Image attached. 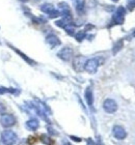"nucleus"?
<instances>
[{"instance_id":"29","label":"nucleus","mask_w":135,"mask_h":145,"mask_svg":"<svg viewBox=\"0 0 135 145\" xmlns=\"http://www.w3.org/2000/svg\"><path fill=\"white\" fill-rule=\"evenodd\" d=\"M112 1H113V2H117V1H119V0H112Z\"/></svg>"},{"instance_id":"19","label":"nucleus","mask_w":135,"mask_h":145,"mask_svg":"<svg viewBox=\"0 0 135 145\" xmlns=\"http://www.w3.org/2000/svg\"><path fill=\"white\" fill-rule=\"evenodd\" d=\"M63 29H65V30L67 31V33L70 34V35H74V33H75V27H74V25H72L71 23H69Z\"/></svg>"},{"instance_id":"13","label":"nucleus","mask_w":135,"mask_h":145,"mask_svg":"<svg viewBox=\"0 0 135 145\" xmlns=\"http://www.w3.org/2000/svg\"><path fill=\"white\" fill-rule=\"evenodd\" d=\"M4 93H12L18 95L20 93V89H17V88H5V87H0V94H4Z\"/></svg>"},{"instance_id":"24","label":"nucleus","mask_w":135,"mask_h":145,"mask_svg":"<svg viewBox=\"0 0 135 145\" xmlns=\"http://www.w3.org/2000/svg\"><path fill=\"white\" fill-rule=\"evenodd\" d=\"M48 131H49V133L51 134V135H57L56 132H54V130L52 129V127H48Z\"/></svg>"},{"instance_id":"7","label":"nucleus","mask_w":135,"mask_h":145,"mask_svg":"<svg viewBox=\"0 0 135 145\" xmlns=\"http://www.w3.org/2000/svg\"><path fill=\"white\" fill-rule=\"evenodd\" d=\"M103 109L107 113H114L117 110V104L115 103V101L111 100V99H107L103 103Z\"/></svg>"},{"instance_id":"8","label":"nucleus","mask_w":135,"mask_h":145,"mask_svg":"<svg viewBox=\"0 0 135 145\" xmlns=\"http://www.w3.org/2000/svg\"><path fill=\"white\" fill-rule=\"evenodd\" d=\"M112 133H113V136L117 138V140H124L127 137V132L125 131L123 127L121 125H115L112 129Z\"/></svg>"},{"instance_id":"10","label":"nucleus","mask_w":135,"mask_h":145,"mask_svg":"<svg viewBox=\"0 0 135 145\" xmlns=\"http://www.w3.org/2000/svg\"><path fill=\"white\" fill-rule=\"evenodd\" d=\"M9 46L13 49V50H14V51L16 52V53H17V54L20 55V56H21V57L23 58V59H24L25 61H26L27 63H29L30 65H36V61L32 60V59H30V58L28 57V56H26V55H25L24 53H23V52H21L20 50H18V49H16L15 47H13V46H12V45H9Z\"/></svg>"},{"instance_id":"5","label":"nucleus","mask_w":135,"mask_h":145,"mask_svg":"<svg viewBox=\"0 0 135 145\" xmlns=\"http://www.w3.org/2000/svg\"><path fill=\"white\" fill-rule=\"evenodd\" d=\"M98 67H99V60L97 58H92V59L86 60L85 65H84V70L90 74H95L97 72Z\"/></svg>"},{"instance_id":"18","label":"nucleus","mask_w":135,"mask_h":145,"mask_svg":"<svg viewBox=\"0 0 135 145\" xmlns=\"http://www.w3.org/2000/svg\"><path fill=\"white\" fill-rule=\"evenodd\" d=\"M41 141L46 145H53V140L47 135H42L41 136Z\"/></svg>"},{"instance_id":"11","label":"nucleus","mask_w":135,"mask_h":145,"mask_svg":"<svg viewBox=\"0 0 135 145\" xmlns=\"http://www.w3.org/2000/svg\"><path fill=\"white\" fill-rule=\"evenodd\" d=\"M85 101H86L87 105L92 108L94 104V94H93V89L90 87H87L85 90Z\"/></svg>"},{"instance_id":"6","label":"nucleus","mask_w":135,"mask_h":145,"mask_svg":"<svg viewBox=\"0 0 135 145\" xmlns=\"http://www.w3.org/2000/svg\"><path fill=\"white\" fill-rule=\"evenodd\" d=\"M57 56L63 61H70L71 58L73 57V50L71 48H69V47H66V48L61 49L57 53Z\"/></svg>"},{"instance_id":"27","label":"nucleus","mask_w":135,"mask_h":145,"mask_svg":"<svg viewBox=\"0 0 135 145\" xmlns=\"http://www.w3.org/2000/svg\"><path fill=\"white\" fill-rule=\"evenodd\" d=\"M63 145H72L70 142H68V141H65V142L63 143Z\"/></svg>"},{"instance_id":"2","label":"nucleus","mask_w":135,"mask_h":145,"mask_svg":"<svg viewBox=\"0 0 135 145\" xmlns=\"http://www.w3.org/2000/svg\"><path fill=\"white\" fill-rule=\"evenodd\" d=\"M125 15H126V9L124 6H119L117 9V12H114V15L112 16V21L114 24L122 25L125 22Z\"/></svg>"},{"instance_id":"9","label":"nucleus","mask_w":135,"mask_h":145,"mask_svg":"<svg viewBox=\"0 0 135 145\" xmlns=\"http://www.w3.org/2000/svg\"><path fill=\"white\" fill-rule=\"evenodd\" d=\"M46 42H47L51 48H55V47H57V46H59L60 44H61L59 39H58L55 34H49V35L46 37Z\"/></svg>"},{"instance_id":"14","label":"nucleus","mask_w":135,"mask_h":145,"mask_svg":"<svg viewBox=\"0 0 135 145\" xmlns=\"http://www.w3.org/2000/svg\"><path fill=\"white\" fill-rule=\"evenodd\" d=\"M73 2H74V5H75V8L76 10L78 12H82L84 10V0H73Z\"/></svg>"},{"instance_id":"22","label":"nucleus","mask_w":135,"mask_h":145,"mask_svg":"<svg viewBox=\"0 0 135 145\" xmlns=\"http://www.w3.org/2000/svg\"><path fill=\"white\" fill-rule=\"evenodd\" d=\"M128 8L133 10L135 8V0H128Z\"/></svg>"},{"instance_id":"25","label":"nucleus","mask_w":135,"mask_h":145,"mask_svg":"<svg viewBox=\"0 0 135 145\" xmlns=\"http://www.w3.org/2000/svg\"><path fill=\"white\" fill-rule=\"evenodd\" d=\"M87 145H96V144H95V143H94V141H93V140L88 139V140H87Z\"/></svg>"},{"instance_id":"28","label":"nucleus","mask_w":135,"mask_h":145,"mask_svg":"<svg viewBox=\"0 0 135 145\" xmlns=\"http://www.w3.org/2000/svg\"><path fill=\"white\" fill-rule=\"evenodd\" d=\"M20 1H22V2H27L28 0H20Z\"/></svg>"},{"instance_id":"20","label":"nucleus","mask_w":135,"mask_h":145,"mask_svg":"<svg viewBox=\"0 0 135 145\" xmlns=\"http://www.w3.org/2000/svg\"><path fill=\"white\" fill-rule=\"evenodd\" d=\"M68 24H69V22L65 21L63 19V20H58V21L55 22V25H56V26H58V27H60V28H65Z\"/></svg>"},{"instance_id":"1","label":"nucleus","mask_w":135,"mask_h":145,"mask_svg":"<svg viewBox=\"0 0 135 145\" xmlns=\"http://www.w3.org/2000/svg\"><path fill=\"white\" fill-rule=\"evenodd\" d=\"M18 140V136L15 132L11 130L3 131L1 134V141L4 145H14Z\"/></svg>"},{"instance_id":"26","label":"nucleus","mask_w":135,"mask_h":145,"mask_svg":"<svg viewBox=\"0 0 135 145\" xmlns=\"http://www.w3.org/2000/svg\"><path fill=\"white\" fill-rule=\"evenodd\" d=\"M4 106H3V105H0V113H1V112H3V110H4Z\"/></svg>"},{"instance_id":"30","label":"nucleus","mask_w":135,"mask_h":145,"mask_svg":"<svg viewBox=\"0 0 135 145\" xmlns=\"http://www.w3.org/2000/svg\"><path fill=\"white\" fill-rule=\"evenodd\" d=\"M133 36H135V31H134V32H133Z\"/></svg>"},{"instance_id":"17","label":"nucleus","mask_w":135,"mask_h":145,"mask_svg":"<svg viewBox=\"0 0 135 145\" xmlns=\"http://www.w3.org/2000/svg\"><path fill=\"white\" fill-rule=\"evenodd\" d=\"M85 37H86V32H85L84 30L78 31V32L76 33V35H75L76 40H77L78 42H81L84 39H85Z\"/></svg>"},{"instance_id":"3","label":"nucleus","mask_w":135,"mask_h":145,"mask_svg":"<svg viewBox=\"0 0 135 145\" xmlns=\"http://www.w3.org/2000/svg\"><path fill=\"white\" fill-rule=\"evenodd\" d=\"M86 58L82 56V55H78V56H76L74 58V60H73V67H74V70L76 72H82L84 70V65H85V62H86Z\"/></svg>"},{"instance_id":"4","label":"nucleus","mask_w":135,"mask_h":145,"mask_svg":"<svg viewBox=\"0 0 135 145\" xmlns=\"http://www.w3.org/2000/svg\"><path fill=\"white\" fill-rule=\"evenodd\" d=\"M1 125L4 127H11L16 124V117L12 114H2L0 117Z\"/></svg>"},{"instance_id":"16","label":"nucleus","mask_w":135,"mask_h":145,"mask_svg":"<svg viewBox=\"0 0 135 145\" xmlns=\"http://www.w3.org/2000/svg\"><path fill=\"white\" fill-rule=\"evenodd\" d=\"M123 46H124V42H123V40H122V39L117 40V42H115V44H114V46H113V49H112V53H113V54H117V52H119L121 49L123 48Z\"/></svg>"},{"instance_id":"12","label":"nucleus","mask_w":135,"mask_h":145,"mask_svg":"<svg viewBox=\"0 0 135 145\" xmlns=\"http://www.w3.org/2000/svg\"><path fill=\"white\" fill-rule=\"evenodd\" d=\"M40 123H39V120L36 119V118H32V119H29V120L26 122V127L28 130L30 131H36L38 130V127H39Z\"/></svg>"},{"instance_id":"23","label":"nucleus","mask_w":135,"mask_h":145,"mask_svg":"<svg viewBox=\"0 0 135 145\" xmlns=\"http://www.w3.org/2000/svg\"><path fill=\"white\" fill-rule=\"evenodd\" d=\"M71 139H73L74 141H76V142H80V141H81L80 138H78V137H75V136H71Z\"/></svg>"},{"instance_id":"15","label":"nucleus","mask_w":135,"mask_h":145,"mask_svg":"<svg viewBox=\"0 0 135 145\" xmlns=\"http://www.w3.org/2000/svg\"><path fill=\"white\" fill-rule=\"evenodd\" d=\"M54 6L52 5V4H50V3H45V4H43L42 6H41V10H42L43 12H45V14H47V15H49L50 12H52L54 10Z\"/></svg>"},{"instance_id":"21","label":"nucleus","mask_w":135,"mask_h":145,"mask_svg":"<svg viewBox=\"0 0 135 145\" xmlns=\"http://www.w3.org/2000/svg\"><path fill=\"white\" fill-rule=\"evenodd\" d=\"M48 16H49V18L54 19V18H57V17H59V16H60V12H59V10H57V9H54L53 12H50V14H49Z\"/></svg>"}]
</instances>
